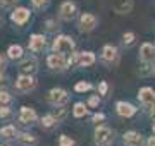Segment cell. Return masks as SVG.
<instances>
[{
	"instance_id": "29",
	"label": "cell",
	"mask_w": 155,
	"mask_h": 146,
	"mask_svg": "<svg viewBox=\"0 0 155 146\" xmlns=\"http://www.w3.org/2000/svg\"><path fill=\"white\" fill-rule=\"evenodd\" d=\"M59 146H76V141L71 139V138L66 136V134H61L59 136Z\"/></svg>"
},
{
	"instance_id": "23",
	"label": "cell",
	"mask_w": 155,
	"mask_h": 146,
	"mask_svg": "<svg viewBox=\"0 0 155 146\" xmlns=\"http://www.w3.org/2000/svg\"><path fill=\"white\" fill-rule=\"evenodd\" d=\"M57 120L55 117L52 115V113H47L45 117H41V122H40V125H41V129H52L54 125H57Z\"/></svg>"
},
{
	"instance_id": "11",
	"label": "cell",
	"mask_w": 155,
	"mask_h": 146,
	"mask_svg": "<svg viewBox=\"0 0 155 146\" xmlns=\"http://www.w3.org/2000/svg\"><path fill=\"white\" fill-rule=\"evenodd\" d=\"M19 72L21 74H31L33 76L38 71V59L36 57H28V59H22L19 62Z\"/></svg>"
},
{
	"instance_id": "21",
	"label": "cell",
	"mask_w": 155,
	"mask_h": 146,
	"mask_svg": "<svg viewBox=\"0 0 155 146\" xmlns=\"http://www.w3.org/2000/svg\"><path fill=\"white\" fill-rule=\"evenodd\" d=\"M17 141L24 146H31V144H36L38 143V138L33 134H28V132H21V134L17 136Z\"/></svg>"
},
{
	"instance_id": "40",
	"label": "cell",
	"mask_w": 155,
	"mask_h": 146,
	"mask_svg": "<svg viewBox=\"0 0 155 146\" xmlns=\"http://www.w3.org/2000/svg\"><path fill=\"white\" fill-rule=\"evenodd\" d=\"M148 113H150V117H153V119H155V105H152V107H150Z\"/></svg>"
},
{
	"instance_id": "37",
	"label": "cell",
	"mask_w": 155,
	"mask_h": 146,
	"mask_svg": "<svg viewBox=\"0 0 155 146\" xmlns=\"http://www.w3.org/2000/svg\"><path fill=\"white\" fill-rule=\"evenodd\" d=\"M102 120H105V115H104V113H95V115H93V122L95 124L102 122Z\"/></svg>"
},
{
	"instance_id": "17",
	"label": "cell",
	"mask_w": 155,
	"mask_h": 146,
	"mask_svg": "<svg viewBox=\"0 0 155 146\" xmlns=\"http://www.w3.org/2000/svg\"><path fill=\"white\" fill-rule=\"evenodd\" d=\"M133 9H134V2H133V0H119L116 5H114V12L119 14V16L131 14Z\"/></svg>"
},
{
	"instance_id": "18",
	"label": "cell",
	"mask_w": 155,
	"mask_h": 146,
	"mask_svg": "<svg viewBox=\"0 0 155 146\" xmlns=\"http://www.w3.org/2000/svg\"><path fill=\"white\" fill-rule=\"evenodd\" d=\"M95 62H97V57L93 52H79L78 53V65H81V67H90Z\"/></svg>"
},
{
	"instance_id": "3",
	"label": "cell",
	"mask_w": 155,
	"mask_h": 146,
	"mask_svg": "<svg viewBox=\"0 0 155 146\" xmlns=\"http://www.w3.org/2000/svg\"><path fill=\"white\" fill-rule=\"evenodd\" d=\"M47 101H48L52 107H62L69 101V93L62 88H52L47 93Z\"/></svg>"
},
{
	"instance_id": "13",
	"label": "cell",
	"mask_w": 155,
	"mask_h": 146,
	"mask_svg": "<svg viewBox=\"0 0 155 146\" xmlns=\"http://www.w3.org/2000/svg\"><path fill=\"white\" fill-rule=\"evenodd\" d=\"M116 112H117V115L127 119V117H133L134 113H136V107H134L133 103H129V101H117Z\"/></svg>"
},
{
	"instance_id": "34",
	"label": "cell",
	"mask_w": 155,
	"mask_h": 146,
	"mask_svg": "<svg viewBox=\"0 0 155 146\" xmlns=\"http://www.w3.org/2000/svg\"><path fill=\"white\" fill-rule=\"evenodd\" d=\"M31 4H33L36 9H43V7L48 5V0H31Z\"/></svg>"
},
{
	"instance_id": "6",
	"label": "cell",
	"mask_w": 155,
	"mask_h": 146,
	"mask_svg": "<svg viewBox=\"0 0 155 146\" xmlns=\"http://www.w3.org/2000/svg\"><path fill=\"white\" fill-rule=\"evenodd\" d=\"M93 139L98 146H107L110 144L112 139H114V131L107 125H98L93 132Z\"/></svg>"
},
{
	"instance_id": "7",
	"label": "cell",
	"mask_w": 155,
	"mask_h": 146,
	"mask_svg": "<svg viewBox=\"0 0 155 146\" xmlns=\"http://www.w3.org/2000/svg\"><path fill=\"white\" fill-rule=\"evenodd\" d=\"M119 50H117V46L114 45H105L100 52V60L104 62L105 65H116L117 62H119Z\"/></svg>"
},
{
	"instance_id": "31",
	"label": "cell",
	"mask_w": 155,
	"mask_h": 146,
	"mask_svg": "<svg viewBox=\"0 0 155 146\" xmlns=\"http://www.w3.org/2000/svg\"><path fill=\"white\" fill-rule=\"evenodd\" d=\"M140 74H141V76H148V74H153V65H152V64H145L143 69L140 71Z\"/></svg>"
},
{
	"instance_id": "25",
	"label": "cell",
	"mask_w": 155,
	"mask_h": 146,
	"mask_svg": "<svg viewBox=\"0 0 155 146\" xmlns=\"http://www.w3.org/2000/svg\"><path fill=\"white\" fill-rule=\"evenodd\" d=\"M91 88H93L91 83H88V81H79V83H76V86H74V91H76V93H86V91H90Z\"/></svg>"
},
{
	"instance_id": "35",
	"label": "cell",
	"mask_w": 155,
	"mask_h": 146,
	"mask_svg": "<svg viewBox=\"0 0 155 146\" xmlns=\"http://www.w3.org/2000/svg\"><path fill=\"white\" fill-rule=\"evenodd\" d=\"M47 29L48 31H55V29H59V24H57V21H54V19H50V21H47Z\"/></svg>"
},
{
	"instance_id": "20",
	"label": "cell",
	"mask_w": 155,
	"mask_h": 146,
	"mask_svg": "<svg viewBox=\"0 0 155 146\" xmlns=\"http://www.w3.org/2000/svg\"><path fill=\"white\" fill-rule=\"evenodd\" d=\"M7 59L11 60H19L22 59V46L21 45H11L7 50Z\"/></svg>"
},
{
	"instance_id": "1",
	"label": "cell",
	"mask_w": 155,
	"mask_h": 146,
	"mask_svg": "<svg viewBox=\"0 0 155 146\" xmlns=\"http://www.w3.org/2000/svg\"><path fill=\"white\" fill-rule=\"evenodd\" d=\"M52 48H54V52H57V53H62V55L69 57V55L74 53L76 45H74V40H72L71 36H67V34H59V36L54 40Z\"/></svg>"
},
{
	"instance_id": "45",
	"label": "cell",
	"mask_w": 155,
	"mask_h": 146,
	"mask_svg": "<svg viewBox=\"0 0 155 146\" xmlns=\"http://www.w3.org/2000/svg\"><path fill=\"white\" fill-rule=\"evenodd\" d=\"M126 146H127V144H126Z\"/></svg>"
},
{
	"instance_id": "32",
	"label": "cell",
	"mask_w": 155,
	"mask_h": 146,
	"mask_svg": "<svg viewBox=\"0 0 155 146\" xmlns=\"http://www.w3.org/2000/svg\"><path fill=\"white\" fill-rule=\"evenodd\" d=\"M107 93H109V84H107L105 81H102L98 84V95H102V96H105Z\"/></svg>"
},
{
	"instance_id": "38",
	"label": "cell",
	"mask_w": 155,
	"mask_h": 146,
	"mask_svg": "<svg viewBox=\"0 0 155 146\" xmlns=\"http://www.w3.org/2000/svg\"><path fill=\"white\" fill-rule=\"evenodd\" d=\"M145 146H155V136H150L148 139L145 141Z\"/></svg>"
},
{
	"instance_id": "30",
	"label": "cell",
	"mask_w": 155,
	"mask_h": 146,
	"mask_svg": "<svg viewBox=\"0 0 155 146\" xmlns=\"http://www.w3.org/2000/svg\"><path fill=\"white\" fill-rule=\"evenodd\" d=\"M86 105H88L90 108H97L100 105V96L98 95H95V96H90L88 101H86Z\"/></svg>"
},
{
	"instance_id": "33",
	"label": "cell",
	"mask_w": 155,
	"mask_h": 146,
	"mask_svg": "<svg viewBox=\"0 0 155 146\" xmlns=\"http://www.w3.org/2000/svg\"><path fill=\"white\" fill-rule=\"evenodd\" d=\"M7 84H9V78L4 72H0V90H5Z\"/></svg>"
},
{
	"instance_id": "10",
	"label": "cell",
	"mask_w": 155,
	"mask_h": 146,
	"mask_svg": "<svg viewBox=\"0 0 155 146\" xmlns=\"http://www.w3.org/2000/svg\"><path fill=\"white\" fill-rule=\"evenodd\" d=\"M138 100L143 107H152V105H155V90L150 88V86H143L138 91Z\"/></svg>"
},
{
	"instance_id": "36",
	"label": "cell",
	"mask_w": 155,
	"mask_h": 146,
	"mask_svg": "<svg viewBox=\"0 0 155 146\" xmlns=\"http://www.w3.org/2000/svg\"><path fill=\"white\" fill-rule=\"evenodd\" d=\"M17 4V0H0V7H12V5H16Z\"/></svg>"
},
{
	"instance_id": "15",
	"label": "cell",
	"mask_w": 155,
	"mask_h": 146,
	"mask_svg": "<svg viewBox=\"0 0 155 146\" xmlns=\"http://www.w3.org/2000/svg\"><path fill=\"white\" fill-rule=\"evenodd\" d=\"M122 141H124V144L127 146H141L143 144V138L140 132L136 131H126L124 136H122Z\"/></svg>"
},
{
	"instance_id": "9",
	"label": "cell",
	"mask_w": 155,
	"mask_h": 146,
	"mask_svg": "<svg viewBox=\"0 0 155 146\" xmlns=\"http://www.w3.org/2000/svg\"><path fill=\"white\" fill-rule=\"evenodd\" d=\"M17 119L24 125H31L33 122L38 120V113L35 112V108H31V107H21V110L17 113Z\"/></svg>"
},
{
	"instance_id": "39",
	"label": "cell",
	"mask_w": 155,
	"mask_h": 146,
	"mask_svg": "<svg viewBox=\"0 0 155 146\" xmlns=\"http://www.w3.org/2000/svg\"><path fill=\"white\" fill-rule=\"evenodd\" d=\"M5 59H4V57H2V53H0V72H4V69H5Z\"/></svg>"
},
{
	"instance_id": "8",
	"label": "cell",
	"mask_w": 155,
	"mask_h": 146,
	"mask_svg": "<svg viewBox=\"0 0 155 146\" xmlns=\"http://www.w3.org/2000/svg\"><path fill=\"white\" fill-rule=\"evenodd\" d=\"M78 16V4L72 2V0H66L62 2L61 7H59V17L62 21H72L76 19Z\"/></svg>"
},
{
	"instance_id": "42",
	"label": "cell",
	"mask_w": 155,
	"mask_h": 146,
	"mask_svg": "<svg viewBox=\"0 0 155 146\" xmlns=\"http://www.w3.org/2000/svg\"><path fill=\"white\" fill-rule=\"evenodd\" d=\"M0 146H11V144H0Z\"/></svg>"
},
{
	"instance_id": "41",
	"label": "cell",
	"mask_w": 155,
	"mask_h": 146,
	"mask_svg": "<svg viewBox=\"0 0 155 146\" xmlns=\"http://www.w3.org/2000/svg\"><path fill=\"white\" fill-rule=\"evenodd\" d=\"M152 131H153V134H155V122H153V125H152Z\"/></svg>"
},
{
	"instance_id": "26",
	"label": "cell",
	"mask_w": 155,
	"mask_h": 146,
	"mask_svg": "<svg viewBox=\"0 0 155 146\" xmlns=\"http://www.w3.org/2000/svg\"><path fill=\"white\" fill-rule=\"evenodd\" d=\"M134 40H136V34L133 31H127V33L122 34V45L124 46H131L134 43Z\"/></svg>"
},
{
	"instance_id": "27",
	"label": "cell",
	"mask_w": 155,
	"mask_h": 146,
	"mask_svg": "<svg viewBox=\"0 0 155 146\" xmlns=\"http://www.w3.org/2000/svg\"><path fill=\"white\" fill-rule=\"evenodd\" d=\"M12 101V95L7 90H0V105H9Z\"/></svg>"
},
{
	"instance_id": "14",
	"label": "cell",
	"mask_w": 155,
	"mask_h": 146,
	"mask_svg": "<svg viewBox=\"0 0 155 146\" xmlns=\"http://www.w3.org/2000/svg\"><path fill=\"white\" fill-rule=\"evenodd\" d=\"M29 16H31L29 9H26V7H17L16 11L11 14V19H12V23H16L17 26H22V24H26Z\"/></svg>"
},
{
	"instance_id": "2",
	"label": "cell",
	"mask_w": 155,
	"mask_h": 146,
	"mask_svg": "<svg viewBox=\"0 0 155 146\" xmlns=\"http://www.w3.org/2000/svg\"><path fill=\"white\" fill-rule=\"evenodd\" d=\"M36 88V79L31 76V74H21L19 78L16 79V83H14V90L17 93H31V91Z\"/></svg>"
},
{
	"instance_id": "16",
	"label": "cell",
	"mask_w": 155,
	"mask_h": 146,
	"mask_svg": "<svg viewBox=\"0 0 155 146\" xmlns=\"http://www.w3.org/2000/svg\"><path fill=\"white\" fill-rule=\"evenodd\" d=\"M28 46L31 52H41L47 46V38H45L43 34H31Z\"/></svg>"
},
{
	"instance_id": "19",
	"label": "cell",
	"mask_w": 155,
	"mask_h": 146,
	"mask_svg": "<svg viewBox=\"0 0 155 146\" xmlns=\"http://www.w3.org/2000/svg\"><path fill=\"white\" fill-rule=\"evenodd\" d=\"M17 136H19V132H17L16 125H4L2 129H0V138L5 141H12V139H17Z\"/></svg>"
},
{
	"instance_id": "22",
	"label": "cell",
	"mask_w": 155,
	"mask_h": 146,
	"mask_svg": "<svg viewBox=\"0 0 155 146\" xmlns=\"http://www.w3.org/2000/svg\"><path fill=\"white\" fill-rule=\"evenodd\" d=\"M88 105L86 103H81V101H78L76 105H74V108H72V115L76 119H81L84 117V115H88Z\"/></svg>"
},
{
	"instance_id": "12",
	"label": "cell",
	"mask_w": 155,
	"mask_h": 146,
	"mask_svg": "<svg viewBox=\"0 0 155 146\" xmlns=\"http://www.w3.org/2000/svg\"><path fill=\"white\" fill-rule=\"evenodd\" d=\"M140 60L143 62V64H153L155 60V45L152 43H143V45L140 46Z\"/></svg>"
},
{
	"instance_id": "24",
	"label": "cell",
	"mask_w": 155,
	"mask_h": 146,
	"mask_svg": "<svg viewBox=\"0 0 155 146\" xmlns=\"http://www.w3.org/2000/svg\"><path fill=\"white\" fill-rule=\"evenodd\" d=\"M52 115L55 117L57 122H62L64 119L67 117V108L62 105V107H54V112H52Z\"/></svg>"
},
{
	"instance_id": "43",
	"label": "cell",
	"mask_w": 155,
	"mask_h": 146,
	"mask_svg": "<svg viewBox=\"0 0 155 146\" xmlns=\"http://www.w3.org/2000/svg\"><path fill=\"white\" fill-rule=\"evenodd\" d=\"M153 76H155V65H153Z\"/></svg>"
},
{
	"instance_id": "4",
	"label": "cell",
	"mask_w": 155,
	"mask_h": 146,
	"mask_svg": "<svg viewBox=\"0 0 155 146\" xmlns=\"http://www.w3.org/2000/svg\"><path fill=\"white\" fill-rule=\"evenodd\" d=\"M47 65H48L52 71H57V72H62L69 67V60H67V55H62V53H50L47 57Z\"/></svg>"
},
{
	"instance_id": "44",
	"label": "cell",
	"mask_w": 155,
	"mask_h": 146,
	"mask_svg": "<svg viewBox=\"0 0 155 146\" xmlns=\"http://www.w3.org/2000/svg\"><path fill=\"white\" fill-rule=\"evenodd\" d=\"M0 24H2V17H0Z\"/></svg>"
},
{
	"instance_id": "28",
	"label": "cell",
	"mask_w": 155,
	"mask_h": 146,
	"mask_svg": "<svg viewBox=\"0 0 155 146\" xmlns=\"http://www.w3.org/2000/svg\"><path fill=\"white\" fill-rule=\"evenodd\" d=\"M12 117V108L9 105H0V119L5 120V119H11Z\"/></svg>"
},
{
	"instance_id": "5",
	"label": "cell",
	"mask_w": 155,
	"mask_h": 146,
	"mask_svg": "<svg viewBox=\"0 0 155 146\" xmlns=\"http://www.w3.org/2000/svg\"><path fill=\"white\" fill-rule=\"evenodd\" d=\"M97 24H98V17L95 16V14H90V12L81 14L79 19H78V29H79V33H90V31H93L97 28Z\"/></svg>"
}]
</instances>
